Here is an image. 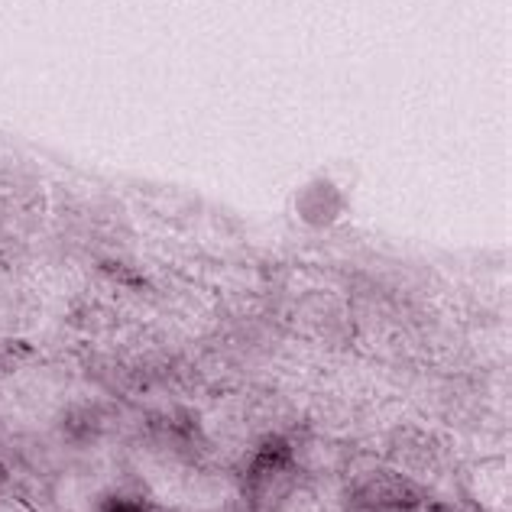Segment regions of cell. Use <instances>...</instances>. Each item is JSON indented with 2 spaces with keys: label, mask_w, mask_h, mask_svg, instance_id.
Instances as JSON below:
<instances>
[{
  "label": "cell",
  "mask_w": 512,
  "mask_h": 512,
  "mask_svg": "<svg viewBox=\"0 0 512 512\" xmlns=\"http://www.w3.org/2000/svg\"><path fill=\"white\" fill-rule=\"evenodd\" d=\"M354 493H357V503L370 512H393V509L399 512L415 503L409 483L393 474H376L370 480H363Z\"/></svg>",
  "instance_id": "obj_1"
},
{
  "label": "cell",
  "mask_w": 512,
  "mask_h": 512,
  "mask_svg": "<svg viewBox=\"0 0 512 512\" xmlns=\"http://www.w3.org/2000/svg\"><path fill=\"white\" fill-rule=\"evenodd\" d=\"M111 512H140V509H133V506H127V509H111Z\"/></svg>",
  "instance_id": "obj_2"
}]
</instances>
